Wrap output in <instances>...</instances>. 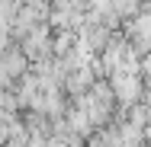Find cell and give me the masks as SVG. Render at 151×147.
<instances>
[{"label":"cell","mask_w":151,"mask_h":147,"mask_svg":"<svg viewBox=\"0 0 151 147\" xmlns=\"http://www.w3.org/2000/svg\"><path fill=\"white\" fill-rule=\"evenodd\" d=\"M0 74H3L6 80H16V77H23V74H26V55H23L19 48H10V51H3V55H0Z\"/></svg>","instance_id":"6da1fadb"}]
</instances>
